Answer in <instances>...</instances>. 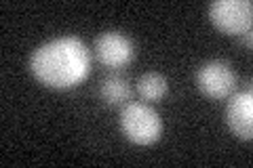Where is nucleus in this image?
I'll use <instances>...</instances> for the list:
<instances>
[{"mask_svg": "<svg viewBox=\"0 0 253 168\" xmlns=\"http://www.w3.org/2000/svg\"><path fill=\"white\" fill-rule=\"evenodd\" d=\"M30 69L49 89H72L91 71V51L81 38L61 36L32 53Z\"/></svg>", "mask_w": 253, "mask_h": 168, "instance_id": "nucleus-1", "label": "nucleus"}, {"mask_svg": "<svg viewBox=\"0 0 253 168\" xmlns=\"http://www.w3.org/2000/svg\"><path fill=\"white\" fill-rule=\"evenodd\" d=\"M121 129L129 141L137 143V145H150L161 139L163 120L156 109L146 103L133 101L121 109Z\"/></svg>", "mask_w": 253, "mask_h": 168, "instance_id": "nucleus-2", "label": "nucleus"}, {"mask_svg": "<svg viewBox=\"0 0 253 168\" xmlns=\"http://www.w3.org/2000/svg\"><path fill=\"white\" fill-rule=\"evenodd\" d=\"M213 26L230 36H245L251 32L253 4L249 0H215L209 4Z\"/></svg>", "mask_w": 253, "mask_h": 168, "instance_id": "nucleus-3", "label": "nucleus"}, {"mask_svg": "<svg viewBox=\"0 0 253 168\" xmlns=\"http://www.w3.org/2000/svg\"><path fill=\"white\" fill-rule=\"evenodd\" d=\"M196 84L211 99H226L236 86V74L232 66L224 59L203 63L196 71Z\"/></svg>", "mask_w": 253, "mask_h": 168, "instance_id": "nucleus-4", "label": "nucleus"}, {"mask_svg": "<svg viewBox=\"0 0 253 168\" xmlns=\"http://www.w3.org/2000/svg\"><path fill=\"white\" fill-rule=\"evenodd\" d=\"M133 42L123 32H104L95 40V57L106 67H125L133 59Z\"/></svg>", "mask_w": 253, "mask_h": 168, "instance_id": "nucleus-5", "label": "nucleus"}, {"mask_svg": "<svg viewBox=\"0 0 253 168\" xmlns=\"http://www.w3.org/2000/svg\"><path fill=\"white\" fill-rule=\"evenodd\" d=\"M226 124L239 139L253 137V95L251 89L234 93L226 105Z\"/></svg>", "mask_w": 253, "mask_h": 168, "instance_id": "nucleus-6", "label": "nucleus"}, {"mask_svg": "<svg viewBox=\"0 0 253 168\" xmlns=\"http://www.w3.org/2000/svg\"><path fill=\"white\" fill-rule=\"evenodd\" d=\"M169 91V84H167V78L158 71H148L137 80V93L144 97L146 101H158L163 99Z\"/></svg>", "mask_w": 253, "mask_h": 168, "instance_id": "nucleus-7", "label": "nucleus"}, {"mask_svg": "<svg viewBox=\"0 0 253 168\" xmlns=\"http://www.w3.org/2000/svg\"><path fill=\"white\" fill-rule=\"evenodd\" d=\"M99 95L108 105H121V103L129 101L131 97V89H129V82L121 76H112V78H106L99 86Z\"/></svg>", "mask_w": 253, "mask_h": 168, "instance_id": "nucleus-8", "label": "nucleus"}]
</instances>
